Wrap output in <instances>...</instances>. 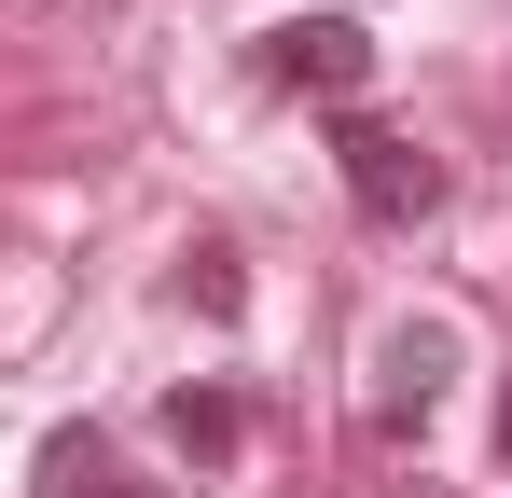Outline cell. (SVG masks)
I'll list each match as a JSON object with an SVG mask.
<instances>
[{
	"label": "cell",
	"mask_w": 512,
	"mask_h": 498,
	"mask_svg": "<svg viewBox=\"0 0 512 498\" xmlns=\"http://www.w3.org/2000/svg\"><path fill=\"white\" fill-rule=\"evenodd\" d=\"M180 291H194L208 319H236V305H250V277H236V249H222V236H194V249H180Z\"/></svg>",
	"instance_id": "cell-6"
},
{
	"label": "cell",
	"mask_w": 512,
	"mask_h": 498,
	"mask_svg": "<svg viewBox=\"0 0 512 498\" xmlns=\"http://www.w3.org/2000/svg\"><path fill=\"white\" fill-rule=\"evenodd\" d=\"M333 166H346V208H360V222H388V236L443 208V153H416V139H402V125H374V111H346V125H333Z\"/></svg>",
	"instance_id": "cell-1"
},
{
	"label": "cell",
	"mask_w": 512,
	"mask_h": 498,
	"mask_svg": "<svg viewBox=\"0 0 512 498\" xmlns=\"http://www.w3.org/2000/svg\"><path fill=\"white\" fill-rule=\"evenodd\" d=\"M443 374H457V332H443V319H402L388 346H374V429H388V443H402V429H429Z\"/></svg>",
	"instance_id": "cell-3"
},
{
	"label": "cell",
	"mask_w": 512,
	"mask_h": 498,
	"mask_svg": "<svg viewBox=\"0 0 512 498\" xmlns=\"http://www.w3.org/2000/svg\"><path fill=\"white\" fill-rule=\"evenodd\" d=\"M499 457H512V388H499Z\"/></svg>",
	"instance_id": "cell-7"
},
{
	"label": "cell",
	"mask_w": 512,
	"mask_h": 498,
	"mask_svg": "<svg viewBox=\"0 0 512 498\" xmlns=\"http://www.w3.org/2000/svg\"><path fill=\"white\" fill-rule=\"evenodd\" d=\"M42 498H139V485H125V457H111L97 429H56V443H42Z\"/></svg>",
	"instance_id": "cell-4"
},
{
	"label": "cell",
	"mask_w": 512,
	"mask_h": 498,
	"mask_svg": "<svg viewBox=\"0 0 512 498\" xmlns=\"http://www.w3.org/2000/svg\"><path fill=\"white\" fill-rule=\"evenodd\" d=\"M167 443H180V457H208V471H222V457L250 443V415L222 402V388H180V402H167Z\"/></svg>",
	"instance_id": "cell-5"
},
{
	"label": "cell",
	"mask_w": 512,
	"mask_h": 498,
	"mask_svg": "<svg viewBox=\"0 0 512 498\" xmlns=\"http://www.w3.org/2000/svg\"><path fill=\"white\" fill-rule=\"evenodd\" d=\"M263 70H277V83H305V97H360V83H374V28H360V14L263 28Z\"/></svg>",
	"instance_id": "cell-2"
}]
</instances>
